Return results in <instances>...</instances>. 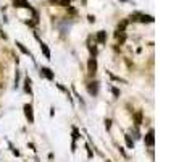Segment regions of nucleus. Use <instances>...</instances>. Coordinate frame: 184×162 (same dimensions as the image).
<instances>
[{"label":"nucleus","mask_w":184,"mask_h":162,"mask_svg":"<svg viewBox=\"0 0 184 162\" xmlns=\"http://www.w3.org/2000/svg\"><path fill=\"white\" fill-rule=\"evenodd\" d=\"M95 39H97L98 44H105V41H107V32H105V31H98Z\"/></svg>","instance_id":"8"},{"label":"nucleus","mask_w":184,"mask_h":162,"mask_svg":"<svg viewBox=\"0 0 184 162\" xmlns=\"http://www.w3.org/2000/svg\"><path fill=\"white\" fill-rule=\"evenodd\" d=\"M145 144L147 146H153V141H155V138H153V130H149V133L145 135Z\"/></svg>","instance_id":"7"},{"label":"nucleus","mask_w":184,"mask_h":162,"mask_svg":"<svg viewBox=\"0 0 184 162\" xmlns=\"http://www.w3.org/2000/svg\"><path fill=\"white\" fill-rule=\"evenodd\" d=\"M26 91L31 93V79L29 78H26Z\"/></svg>","instance_id":"14"},{"label":"nucleus","mask_w":184,"mask_h":162,"mask_svg":"<svg viewBox=\"0 0 184 162\" xmlns=\"http://www.w3.org/2000/svg\"><path fill=\"white\" fill-rule=\"evenodd\" d=\"M134 120H136V125H140L142 123V112H136Z\"/></svg>","instance_id":"12"},{"label":"nucleus","mask_w":184,"mask_h":162,"mask_svg":"<svg viewBox=\"0 0 184 162\" xmlns=\"http://www.w3.org/2000/svg\"><path fill=\"white\" fill-rule=\"evenodd\" d=\"M24 115H26V118H27V122L29 123H34V112H32V106L31 104H24Z\"/></svg>","instance_id":"3"},{"label":"nucleus","mask_w":184,"mask_h":162,"mask_svg":"<svg viewBox=\"0 0 184 162\" xmlns=\"http://www.w3.org/2000/svg\"><path fill=\"white\" fill-rule=\"evenodd\" d=\"M105 127H107V130H110V127H111V122H110V120H105Z\"/></svg>","instance_id":"16"},{"label":"nucleus","mask_w":184,"mask_h":162,"mask_svg":"<svg viewBox=\"0 0 184 162\" xmlns=\"http://www.w3.org/2000/svg\"><path fill=\"white\" fill-rule=\"evenodd\" d=\"M133 21H140V23H152L153 21V16L150 15H142V13H133L129 16Z\"/></svg>","instance_id":"1"},{"label":"nucleus","mask_w":184,"mask_h":162,"mask_svg":"<svg viewBox=\"0 0 184 162\" xmlns=\"http://www.w3.org/2000/svg\"><path fill=\"white\" fill-rule=\"evenodd\" d=\"M87 91H89L91 96H95V94L98 93V83L97 81H92V83L87 84Z\"/></svg>","instance_id":"4"},{"label":"nucleus","mask_w":184,"mask_h":162,"mask_svg":"<svg viewBox=\"0 0 184 162\" xmlns=\"http://www.w3.org/2000/svg\"><path fill=\"white\" fill-rule=\"evenodd\" d=\"M13 5L18 7V8H29V10H32L27 0H13Z\"/></svg>","instance_id":"5"},{"label":"nucleus","mask_w":184,"mask_h":162,"mask_svg":"<svg viewBox=\"0 0 184 162\" xmlns=\"http://www.w3.org/2000/svg\"><path fill=\"white\" fill-rule=\"evenodd\" d=\"M69 2L71 0H52V3H55V5H61V7H69Z\"/></svg>","instance_id":"9"},{"label":"nucleus","mask_w":184,"mask_h":162,"mask_svg":"<svg viewBox=\"0 0 184 162\" xmlns=\"http://www.w3.org/2000/svg\"><path fill=\"white\" fill-rule=\"evenodd\" d=\"M16 47H18V49H20L21 52H23V54H26V55H31V52H29V50H27V49H26V47H24V46H23V44H21V42H16Z\"/></svg>","instance_id":"11"},{"label":"nucleus","mask_w":184,"mask_h":162,"mask_svg":"<svg viewBox=\"0 0 184 162\" xmlns=\"http://www.w3.org/2000/svg\"><path fill=\"white\" fill-rule=\"evenodd\" d=\"M124 140H126V144H128V147H131V149H133V146H134V141L131 140V136H129V135H124Z\"/></svg>","instance_id":"13"},{"label":"nucleus","mask_w":184,"mask_h":162,"mask_svg":"<svg viewBox=\"0 0 184 162\" xmlns=\"http://www.w3.org/2000/svg\"><path fill=\"white\" fill-rule=\"evenodd\" d=\"M40 76H44L47 79H53V73H52V70L47 68V66H42L40 68Z\"/></svg>","instance_id":"6"},{"label":"nucleus","mask_w":184,"mask_h":162,"mask_svg":"<svg viewBox=\"0 0 184 162\" xmlns=\"http://www.w3.org/2000/svg\"><path fill=\"white\" fill-rule=\"evenodd\" d=\"M111 93H113V96H115V97H120V91H118L116 88H113V89H111Z\"/></svg>","instance_id":"15"},{"label":"nucleus","mask_w":184,"mask_h":162,"mask_svg":"<svg viewBox=\"0 0 184 162\" xmlns=\"http://www.w3.org/2000/svg\"><path fill=\"white\" fill-rule=\"evenodd\" d=\"M40 50L44 52V55L47 57V59H50V50H49V47H47L42 41H40Z\"/></svg>","instance_id":"10"},{"label":"nucleus","mask_w":184,"mask_h":162,"mask_svg":"<svg viewBox=\"0 0 184 162\" xmlns=\"http://www.w3.org/2000/svg\"><path fill=\"white\" fill-rule=\"evenodd\" d=\"M95 71H97V59H95V57H91L89 62H87V75L94 76V75H95Z\"/></svg>","instance_id":"2"}]
</instances>
